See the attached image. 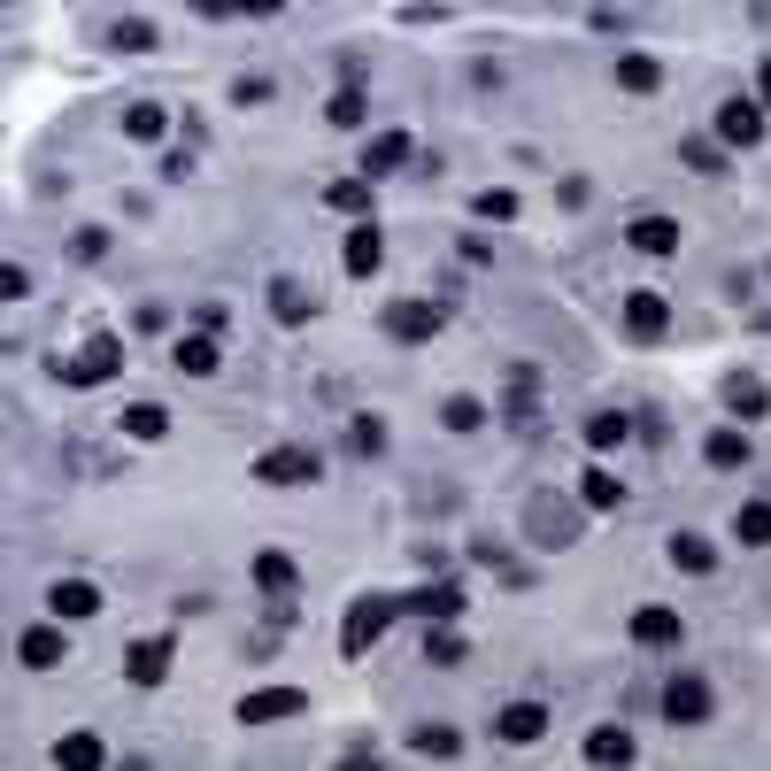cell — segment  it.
<instances>
[{
  "mask_svg": "<svg viewBox=\"0 0 771 771\" xmlns=\"http://www.w3.org/2000/svg\"><path fill=\"white\" fill-rule=\"evenodd\" d=\"M31 294V271L23 263H0V302H23Z\"/></svg>",
  "mask_w": 771,
  "mask_h": 771,
  "instance_id": "cell-39",
  "label": "cell"
},
{
  "mask_svg": "<svg viewBox=\"0 0 771 771\" xmlns=\"http://www.w3.org/2000/svg\"><path fill=\"white\" fill-rule=\"evenodd\" d=\"M170 656H177V640H170V632H154V640H140V648H132V679H140V687H162V671H170Z\"/></svg>",
  "mask_w": 771,
  "mask_h": 771,
  "instance_id": "cell-16",
  "label": "cell"
},
{
  "mask_svg": "<svg viewBox=\"0 0 771 771\" xmlns=\"http://www.w3.org/2000/svg\"><path fill=\"white\" fill-rule=\"evenodd\" d=\"M109 371H116V339H109V332H101V339H93V347H85V363H70V371H62V378H70V386H101V378H109Z\"/></svg>",
  "mask_w": 771,
  "mask_h": 771,
  "instance_id": "cell-20",
  "label": "cell"
},
{
  "mask_svg": "<svg viewBox=\"0 0 771 771\" xmlns=\"http://www.w3.org/2000/svg\"><path fill=\"white\" fill-rule=\"evenodd\" d=\"M402 610H417L425 625H456L463 617V587H448V579H440V587H417V595H402Z\"/></svg>",
  "mask_w": 771,
  "mask_h": 771,
  "instance_id": "cell-11",
  "label": "cell"
},
{
  "mask_svg": "<svg viewBox=\"0 0 771 771\" xmlns=\"http://www.w3.org/2000/svg\"><path fill=\"white\" fill-rule=\"evenodd\" d=\"M757 101H764V109H771V62H764V78H757Z\"/></svg>",
  "mask_w": 771,
  "mask_h": 771,
  "instance_id": "cell-43",
  "label": "cell"
},
{
  "mask_svg": "<svg viewBox=\"0 0 771 771\" xmlns=\"http://www.w3.org/2000/svg\"><path fill=\"white\" fill-rule=\"evenodd\" d=\"M440 425H448V433H478V425H486V402H478V394H456V402L440 409Z\"/></svg>",
  "mask_w": 771,
  "mask_h": 771,
  "instance_id": "cell-31",
  "label": "cell"
},
{
  "mask_svg": "<svg viewBox=\"0 0 771 771\" xmlns=\"http://www.w3.org/2000/svg\"><path fill=\"white\" fill-rule=\"evenodd\" d=\"M355 448L378 456V448H386V425H378V417H355Z\"/></svg>",
  "mask_w": 771,
  "mask_h": 771,
  "instance_id": "cell-40",
  "label": "cell"
},
{
  "mask_svg": "<svg viewBox=\"0 0 771 771\" xmlns=\"http://www.w3.org/2000/svg\"><path fill=\"white\" fill-rule=\"evenodd\" d=\"M286 718H308L302 687H255V694H240V726H286Z\"/></svg>",
  "mask_w": 771,
  "mask_h": 771,
  "instance_id": "cell-3",
  "label": "cell"
},
{
  "mask_svg": "<svg viewBox=\"0 0 771 771\" xmlns=\"http://www.w3.org/2000/svg\"><path fill=\"white\" fill-rule=\"evenodd\" d=\"M632 648H687V625H679V610H663V602H648V610H632Z\"/></svg>",
  "mask_w": 771,
  "mask_h": 771,
  "instance_id": "cell-5",
  "label": "cell"
},
{
  "mask_svg": "<svg viewBox=\"0 0 771 771\" xmlns=\"http://www.w3.org/2000/svg\"><path fill=\"white\" fill-rule=\"evenodd\" d=\"M124 433H132V440H162V433H170V409H154V402H132V409H124Z\"/></svg>",
  "mask_w": 771,
  "mask_h": 771,
  "instance_id": "cell-30",
  "label": "cell"
},
{
  "mask_svg": "<svg viewBox=\"0 0 771 771\" xmlns=\"http://www.w3.org/2000/svg\"><path fill=\"white\" fill-rule=\"evenodd\" d=\"M625 433H632V417H617V409H602V417H587V448H595V456H610V448H625Z\"/></svg>",
  "mask_w": 771,
  "mask_h": 771,
  "instance_id": "cell-25",
  "label": "cell"
},
{
  "mask_svg": "<svg viewBox=\"0 0 771 771\" xmlns=\"http://www.w3.org/2000/svg\"><path fill=\"white\" fill-rule=\"evenodd\" d=\"M679 162H687L694 177H726V148H718V140H679Z\"/></svg>",
  "mask_w": 771,
  "mask_h": 771,
  "instance_id": "cell-26",
  "label": "cell"
},
{
  "mask_svg": "<svg viewBox=\"0 0 771 771\" xmlns=\"http://www.w3.org/2000/svg\"><path fill=\"white\" fill-rule=\"evenodd\" d=\"M170 363H177L185 378H209V371H216V339H209V332H185V339L170 347Z\"/></svg>",
  "mask_w": 771,
  "mask_h": 771,
  "instance_id": "cell-19",
  "label": "cell"
},
{
  "mask_svg": "<svg viewBox=\"0 0 771 771\" xmlns=\"http://www.w3.org/2000/svg\"><path fill=\"white\" fill-rule=\"evenodd\" d=\"M625 332H632V339H663V332H671V302H663V294H648V286H640V294H625Z\"/></svg>",
  "mask_w": 771,
  "mask_h": 771,
  "instance_id": "cell-8",
  "label": "cell"
},
{
  "mask_svg": "<svg viewBox=\"0 0 771 771\" xmlns=\"http://www.w3.org/2000/svg\"><path fill=\"white\" fill-rule=\"evenodd\" d=\"M425 663H440V671H456V663H463V640L448 632V625H440V632H425Z\"/></svg>",
  "mask_w": 771,
  "mask_h": 771,
  "instance_id": "cell-34",
  "label": "cell"
},
{
  "mask_svg": "<svg viewBox=\"0 0 771 771\" xmlns=\"http://www.w3.org/2000/svg\"><path fill=\"white\" fill-rule=\"evenodd\" d=\"M726 409H733L741 425H749V417H764V409H771L764 378H741V371H733V378H726Z\"/></svg>",
  "mask_w": 771,
  "mask_h": 771,
  "instance_id": "cell-21",
  "label": "cell"
},
{
  "mask_svg": "<svg viewBox=\"0 0 771 771\" xmlns=\"http://www.w3.org/2000/svg\"><path fill=\"white\" fill-rule=\"evenodd\" d=\"M671 564H679V571H694V579H702V571H718V548H710V540H702V532H671Z\"/></svg>",
  "mask_w": 771,
  "mask_h": 771,
  "instance_id": "cell-24",
  "label": "cell"
},
{
  "mask_svg": "<svg viewBox=\"0 0 771 771\" xmlns=\"http://www.w3.org/2000/svg\"><path fill=\"white\" fill-rule=\"evenodd\" d=\"M255 587H263V595H294V587H302V571H294L286 556H255Z\"/></svg>",
  "mask_w": 771,
  "mask_h": 771,
  "instance_id": "cell-28",
  "label": "cell"
},
{
  "mask_svg": "<svg viewBox=\"0 0 771 771\" xmlns=\"http://www.w3.org/2000/svg\"><path fill=\"white\" fill-rule=\"evenodd\" d=\"M625 240H632L640 255H671V247H679V224H671V216H632Z\"/></svg>",
  "mask_w": 771,
  "mask_h": 771,
  "instance_id": "cell-18",
  "label": "cell"
},
{
  "mask_svg": "<svg viewBox=\"0 0 771 771\" xmlns=\"http://www.w3.org/2000/svg\"><path fill=\"white\" fill-rule=\"evenodd\" d=\"M494 733H501L509 749H532V741L548 733V702H509V710L494 718Z\"/></svg>",
  "mask_w": 771,
  "mask_h": 771,
  "instance_id": "cell-10",
  "label": "cell"
},
{
  "mask_svg": "<svg viewBox=\"0 0 771 771\" xmlns=\"http://www.w3.org/2000/svg\"><path fill=\"white\" fill-rule=\"evenodd\" d=\"M764 140V101H726L718 109V148H757Z\"/></svg>",
  "mask_w": 771,
  "mask_h": 771,
  "instance_id": "cell-7",
  "label": "cell"
},
{
  "mask_svg": "<svg viewBox=\"0 0 771 771\" xmlns=\"http://www.w3.org/2000/svg\"><path fill=\"white\" fill-rule=\"evenodd\" d=\"M109 749L93 741V733H70V741H54V764H101Z\"/></svg>",
  "mask_w": 771,
  "mask_h": 771,
  "instance_id": "cell-33",
  "label": "cell"
},
{
  "mask_svg": "<svg viewBox=\"0 0 771 771\" xmlns=\"http://www.w3.org/2000/svg\"><path fill=\"white\" fill-rule=\"evenodd\" d=\"M433 332H440V308L433 302H386V339L417 347V339H433Z\"/></svg>",
  "mask_w": 771,
  "mask_h": 771,
  "instance_id": "cell-6",
  "label": "cell"
},
{
  "mask_svg": "<svg viewBox=\"0 0 771 771\" xmlns=\"http://www.w3.org/2000/svg\"><path fill=\"white\" fill-rule=\"evenodd\" d=\"M579 494H587V509H625V478H610L602 463L587 470V486H579Z\"/></svg>",
  "mask_w": 771,
  "mask_h": 771,
  "instance_id": "cell-29",
  "label": "cell"
},
{
  "mask_svg": "<svg viewBox=\"0 0 771 771\" xmlns=\"http://www.w3.org/2000/svg\"><path fill=\"white\" fill-rule=\"evenodd\" d=\"M478 216H494V224H509V216H517V201H509V193H478Z\"/></svg>",
  "mask_w": 771,
  "mask_h": 771,
  "instance_id": "cell-41",
  "label": "cell"
},
{
  "mask_svg": "<svg viewBox=\"0 0 771 771\" xmlns=\"http://www.w3.org/2000/svg\"><path fill=\"white\" fill-rule=\"evenodd\" d=\"M109 39H116V47H124V54H148V47H154V23H116V31H109Z\"/></svg>",
  "mask_w": 771,
  "mask_h": 771,
  "instance_id": "cell-38",
  "label": "cell"
},
{
  "mask_svg": "<svg viewBox=\"0 0 771 771\" xmlns=\"http://www.w3.org/2000/svg\"><path fill=\"white\" fill-rule=\"evenodd\" d=\"M124 132H132V140H154V132H162V109H154V101H132Z\"/></svg>",
  "mask_w": 771,
  "mask_h": 771,
  "instance_id": "cell-36",
  "label": "cell"
},
{
  "mask_svg": "<svg viewBox=\"0 0 771 771\" xmlns=\"http://www.w3.org/2000/svg\"><path fill=\"white\" fill-rule=\"evenodd\" d=\"M409 162V132H378L371 148H363V177H394Z\"/></svg>",
  "mask_w": 771,
  "mask_h": 771,
  "instance_id": "cell-15",
  "label": "cell"
},
{
  "mask_svg": "<svg viewBox=\"0 0 771 771\" xmlns=\"http://www.w3.org/2000/svg\"><path fill=\"white\" fill-rule=\"evenodd\" d=\"M271 316H278V324H308V316H316V294H302V278H271Z\"/></svg>",
  "mask_w": 771,
  "mask_h": 771,
  "instance_id": "cell-17",
  "label": "cell"
},
{
  "mask_svg": "<svg viewBox=\"0 0 771 771\" xmlns=\"http://www.w3.org/2000/svg\"><path fill=\"white\" fill-rule=\"evenodd\" d=\"M617 85H625V93H656V85H663V70H656L648 54H617Z\"/></svg>",
  "mask_w": 771,
  "mask_h": 771,
  "instance_id": "cell-27",
  "label": "cell"
},
{
  "mask_svg": "<svg viewBox=\"0 0 771 771\" xmlns=\"http://www.w3.org/2000/svg\"><path fill=\"white\" fill-rule=\"evenodd\" d=\"M47 610L78 625V617H93V610H101V587H93V579H54V587H47Z\"/></svg>",
  "mask_w": 771,
  "mask_h": 771,
  "instance_id": "cell-12",
  "label": "cell"
},
{
  "mask_svg": "<svg viewBox=\"0 0 771 771\" xmlns=\"http://www.w3.org/2000/svg\"><path fill=\"white\" fill-rule=\"evenodd\" d=\"M587 764H632V733L625 726H595L587 733Z\"/></svg>",
  "mask_w": 771,
  "mask_h": 771,
  "instance_id": "cell-22",
  "label": "cell"
},
{
  "mask_svg": "<svg viewBox=\"0 0 771 771\" xmlns=\"http://www.w3.org/2000/svg\"><path fill=\"white\" fill-rule=\"evenodd\" d=\"M733 540L741 548H771V501H741L733 509Z\"/></svg>",
  "mask_w": 771,
  "mask_h": 771,
  "instance_id": "cell-23",
  "label": "cell"
},
{
  "mask_svg": "<svg viewBox=\"0 0 771 771\" xmlns=\"http://www.w3.org/2000/svg\"><path fill=\"white\" fill-rule=\"evenodd\" d=\"M255 478L263 486H308V478H324V456L316 448H271V456H255Z\"/></svg>",
  "mask_w": 771,
  "mask_h": 771,
  "instance_id": "cell-4",
  "label": "cell"
},
{
  "mask_svg": "<svg viewBox=\"0 0 771 771\" xmlns=\"http://www.w3.org/2000/svg\"><path fill=\"white\" fill-rule=\"evenodd\" d=\"M324 201H332V209H371V177H339Z\"/></svg>",
  "mask_w": 771,
  "mask_h": 771,
  "instance_id": "cell-35",
  "label": "cell"
},
{
  "mask_svg": "<svg viewBox=\"0 0 771 771\" xmlns=\"http://www.w3.org/2000/svg\"><path fill=\"white\" fill-rule=\"evenodd\" d=\"M463 741L456 733H448V726H425V733H417V757H456Z\"/></svg>",
  "mask_w": 771,
  "mask_h": 771,
  "instance_id": "cell-37",
  "label": "cell"
},
{
  "mask_svg": "<svg viewBox=\"0 0 771 771\" xmlns=\"http://www.w3.org/2000/svg\"><path fill=\"white\" fill-rule=\"evenodd\" d=\"M240 8H255V16H278V0H240Z\"/></svg>",
  "mask_w": 771,
  "mask_h": 771,
  "instance_id": "cell-44",
  "label": "cell"
},
{
  "mask_svg": "<svg viewBox=\"0 0 771 771\" xmlns=\"http://www.w3.org/2000/svg\"><path fill=\"white\" fill-rule=\"evenodd\" d=\"M16 656H23V671H54V663L70 656V640H62V617H54V625H31V632L16 640Z\"/></svg>",
  "mask_w": 771,
  "mask_h": 771,
  "instance_id": "cell-9",
  "label": "cell"
},
{
  "mask_svg": "<svg viewBox=\"0 0 771 771\" xmlns=\"http://www.w3.org/2000/svg\"><path fill=\"white\" fill-rule=\"evenodd\" d=\"M394 617H402V595H363V602L347 610V625H339V656L363 663V648H378Z\"/></svg>",
  "mask_w": 771,
  "mask_h": 771,
  "instance_id": "cell-1",
  "label": "cell"
},
{
  "mask_svg": "<svg viewBox=\"0 0 771 771\" xmlns=\"http://www.w3.org/2000/svg\"><path fill=\"white\" fill-rule=\"evenodd\" d=\"M193 8H201V16H232L240 0H193Z\"/></svg>",
  "mask_w": 771,
  "mask_h": 771,
  "instance_id": "cell-42",
  "label": "cell"
},
{
  "mask_svg": "<svg viewBox=\"0 0 771 771\" xmlns=\"http://www.w3.org/2000/svg\"><path fill=\"white\" fill-rule=\"evenodd\" d=\"M378 263H386L378 224H355V232H347V278H378Z\"/></svg>",
  "mask_w": 771,
  "mask_h": 771,
  "instance_id": "cell-14",
  "label": "cell"
},
{
  "mask_svg": "<svg viewBox=\"0 0 771 771\" xmlns=\"http://www.w3.org/2000/svg\"><path fill=\"white\" fill-rule=\"evenodd\" d=\"M324 116H332V124H339V132H355V124H363V116H371V101H363V93H355V85H339V93H332V109H324Z\"/></svg>",
  "mask_w": 771,
  "mask_h": 771,
  "instance_id": "cell-32",
  "label": "cell"
},
{
  "mask_svg": "<svg viewBox=\"0 0 771 771\" xmlns=\"http://www.w3.org/2000/svg\"><path fill=\"white\" fill-rule=\"evenodd\" d=\"M710 710H718V694H710L702 671H671V679H663V718H671V726L694 733V726H710Z\"/></svg>",
  "mask_w": 771,
  "mask_h": 771,
  "instance_id": "cell-2",
  "label": "cell"
},
{
  "mask_svg": "<svg viewBox=\"0 0 771 771\" xmlns=\"http://www.w3.org/2000/svg\"><path fill=\"white\" fill-rule=\"evenodd\" d=\"M749 456H757V448H749L741 425H718V433L702 440V463H710V470H749Z\"/></svg>",
  "mask_w": 771,
  "mask_h": 771,
  "instance_id": "cell-13",
  "label": "cell"
}]
</instances>
